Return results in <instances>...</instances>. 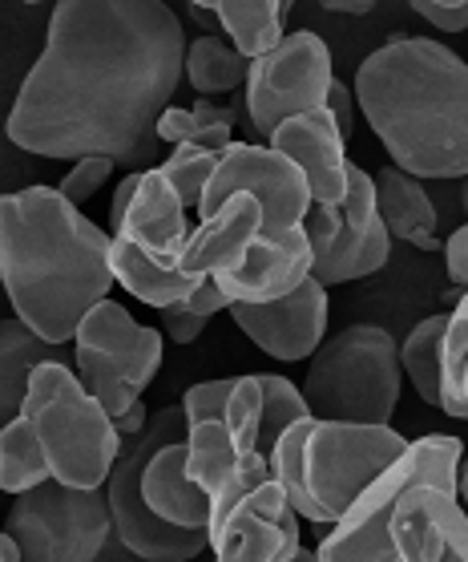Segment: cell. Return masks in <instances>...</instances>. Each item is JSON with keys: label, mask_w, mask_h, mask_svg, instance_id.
I'll return each mask as SVG.
<instances>
[{"label": "cell", "mask_w": 468, "mask_h": 562, "mask_svg": "<svg viewBox=\"0 0 468 562\" xmlns=\"http://www.w3.org/2000/svg\"><path fill=\"white\" fill-rule=\"evenodd\" d=\"M311 417L304 401V389L278 372H247L235 376L222 405V422H227L230 437L239 441L247 453H263L271 458L275 441L295 422Z\"/></svg>", "instance_id": "18"}, {"label": "cell", "mask_w": 468, "mask_h": 562, "mask_svg": "<svg viewBox=\"0 0 468 562\" xmlns=\"http://www.w3.org/2000/svg\"><path fill=\"white\" fill-rule=\"evenodd\" d=\"M311 280V244L304 227H266L230 271L215 276L230 304H271Z\"/></svg>", "instance_id": "17"}, {"label": "cell", "mask_w": 468, "mask_h": 562, "mask_svg": "<svg viewBox=\"0 0 468 562\" xmlns=\"http://www.w3.org/2000/svg\"><path fill=\"white\" fill-rule=\"evenodd\" d=\"M110 271H114L117 288H126L134 300L158 307V312H162V307L182 304V300L203 283V280H194V276H186V271L165 268V263L150 259L134 244H122V239L110 244Z\"/></svg>", "instance_id": "24"}, {"label": "cell", "mask_w": 468, "mask_h": 562, "mask_svg": "<svg viewBox=\"0 0 468 562\" xmlns=\"http://www.w3.org/2000/svg\"><path fill=\"white\" fill-rule=\"evenodd\" d=\"M0 562H21V550H16V542L9 538V530H0Z\"/></svg>", "instance_id": "42"}, {"label": "cell", "mask_w": 468, "mask_h": 562, "mask_svg": "<svg viewBox=\"0 0 468 562\" xmlns=\"http://www.w3.org/2000/svg\"><path fill=\"white\" fill-rule=\"evenodd\" d=\"M230 194H254L266 211V227H304L311 211L304 170L275 146H254V142H230L218 154V167L198 203V218L215 215Z\"/></svg>", "instance_id": "14"}, {"label": "cell", "mask_w": 468, "mask_h": 562, "mask_svg": "<svg viewBox=\"0 0 468 562\" xmlns=\"http://www.w3.org/2000/svg\"><path fill=\"white\" fill-rule=\"evenodd\" d=\"M25 4H45V0H25Z\"/></svg>", "instance_id": "49"}, {"label": "cell", "mask_w": 468, "mask_h": 562, "mask_svg": "<svg viewBox=\"0 0 468 562\" xmlns=\"http://www.w3.org/2000/svg\"><path fill=\"white\" fill-rule=\"evenodd\" d=\"M218 167V154L215 150H198V146H174V150L165 154V162L158 170L165 175V182L174 187V194L182 199L186 211H198L203 203V191L210 175Z\"/></svg>", "instance_id": "33"}, {"label": "cell", "mask_w": 468, "mask_h": 562, "mask_svg": "<svg viewBox=\"0 0 468 562\" xmlns=\"http://www.w3.org/2000/svg\"><path fill=\"white\" fill-rule=\"evenodd\" d=\"M247 449L230 437L227 422H198L186 425V477L203 490L206 498H215L230 477L247 465Z\"/></svg>", "instance_id": "25"}, {"label": "cell", "mask_w": 468, "mask_h": 562, "mask_svg": "<svg viewBox=\"0 0 468 562\" xmlns=\"http://www.w3.org/2000/svg\"><path fill=\"white\" fill-rule=\"evenodd\" d=\"M206 324H210V316H206V312H194L186 300L174 307H162V336H170L174 345H194V340L206 333Z\"/></svg>", "instance_id": "35"}, {"label": "cell", "mask_w": 468, "mask_h": 562, "mask_svg": "<svg viewBox=\"0 0 468 562\" xmlns=\"http://www.w3.org/2000/svg\"><path fill=\"white\" fill-rule=\"evenodd\" d=\"M335 81L331 53L316 33H283L275 49L251 61L247 74V114L254 130L271 138L278 122L295 114H311L328 105V90Z\"/></svg>", "instance_id": "13"}, {"label": "cell", "mask_w": 468, "mask_h": 562, "mask_svg": "<svg viewBox=\"0 0 468 562\" xmlns=\"http://www.w3.org/2000/svg\"><path fill=\"white\" fill-rule=\"evenodd\" d=\"M186 37L162 0H57L49 37L16 93L4 134L45 158L102 154L138 170L158 154Z\"/></svg>", "instance_id": "1"}, {"label": "cell", "mask_w": 468, "mask_h": 562, "mask_svg": "<svg viewBox=\"0 0 468 562\" xmlns=\"http://www.w3.org/2000/svg\"><path fill=\"white\" fill-rule=\"evenodd\" d=\"M266 231V211L254 194H230L227 203L218 206L215 215H206L198 227L191 231V239L178 256V271H186L194 280H215L242 256L251 251V244Z\"/></svg>", "instance_id": "20"}, {"label": "cell", "mask_w": 468, "mask_h": 562, "mask_svg": "<svg viewBox=\"0 0 468 562\" xmlns=\"http://www.w3.org/2000/svg\"><path fill=\"white\" fill-rule=\"evenodd\" d=\"M210 13L227 29L230 45L251 61L263 57L266 49H275L283 41V25H287L283 0H215Z\"/></svg>", "instance_id": "27"}, {"label": "cell", "mask_w": 468, "mask_h": 562, "mask_svg": "<svg viewBox=\"0 0 468 562\" xmlns=\"http://www.w3.org/2000/svg\"><path fill=\"white\" fill-rule=\"evenodd\" d=\"M146 422H150V413H146V405H134V409L126 413V417H117V434L122 437H138L141 429H146Z\"/></svg>", "instance_id": "40"}, {"label": "cell", "mask_w": 468, "mask_h": 562, "mask_svg": "<svg viewBox=\"0 0 468 562\" xmlns=\"http://www.w3.org/2000/svg\"><path fill=\"white\" fill-rule=\"evenodd\" d=\"M404 449L408 441L392 425L304 417L275 441L271 473L287 490V502L299 518L331 526Z\"/></svg>", "instance_id": "4"}, {"label": "cell", "mask_w": 468, "mask_h": 562, "mask_svg": "<svg viewBox=\"0 0 468 562\" xmlns=\"http://www.w3.org/2000/svg\"><path fill=\"white\" fill-rule=\"evenodd\" d=\"M206 538L215 562H292L304 550L299 514L271 473V458L251 453L247 465L210 498Z\"/></svg>", "instance_id": "8"}, {"label": "cell", "mask_w": 468, "mask_h": 562, "mask_svg": "<svg viewBox=\"0 0 468 562\" xmlns=\"http://www.w3.org/2000/svg\"><path fill=\"white\" fill-rule=\"evenodd\" d=\"M444 263H448V280L456 283V292H468V223L444 239Z\"/></svg>", "instance_id": "36"}, {"label": "cell", "mask_w": 468, "mask_h": 562, "mask_svg": "<svg viewBox=\"0 0 468 562\" xmlns=\"http://www.w3.org/2000/svg\"><path fill=\"white\" fill-rule=\"evenodd\" d=\"M429 25H436L441 33H465L468 29V4L460 9H448V4H432V0H408Z\"/></svg>", "instance_id": "37"}, {"label": "cell", "mask_w": 468, "mask_h": 562, "mask_svg": "<svg viewBox=\"0 0 468 562\" xmlns=\"http://www.w3.org/2000/svg\"><path fill=\"white\" fill-rule=\"evenodd\" d=\"M230 316L254 348L275 360H311L328 336V288L316 280L299 283L292 295L271 304H230Z\"/></svg>", "instance_id": "16"}, {"label": "cell", "mask_w": 468, "mask_h": 562, "mask_svg": "<svg viewBox=\"0 0 468 562\" xmlns=\"http://www.w3.org/2000/svg\"><path fill=\"white\" fill-rule=\"evenodd\" d=\"M441 413H448L456 422H468V292H460L456 307L448 312Z\"/></svg>", "instance_id": "32"}, {"label": "cell", "mask_w": 468, "mask_h": 562, "mask_svg": "<svg viewBox=\"0 0 468 562\" xmlns=\"http://www.w3.org/2000/svg\"><path fill=\"white\" fill-rule=\"evenodd\" d=\"M110 244L57 187L0 194V288L45 345H69L93 304L110 300Z\"/></svg>", "instance_id": "2"}, {"label": "cell", "mask_w": 468, "mask_h": 562, "mask_svg": "<svg viewBox=\"0 0 468 562\" xmlns=\"http://www.w3.org/2000/svg\"><path fill=\"white\" fill-rule=\"evenodd\" d=\"M53 345H45L21 319H0V425H9L25 405L28 372L49 357Z\"/></svg>", "instance_id": "26"}, {"label": "cell", "mask_w": 468, "mask_h": 562, "mask_svg": "<svg viewBox=\"0 0 468 562\" xmlns=\"http://www.w3.org/2000/svg\"><path fill=\"white\" fill-rule=\"evenodd\" d=\"M311 244V280L323 288L355 283L380 271L392 256V235L376 206V179L364 167H347V194L335 206H316L304 218Z\"/></svg>", "instance_id": "12"}, {"label": "cell", "mask_w": 468, "mask_h": 562, "mask_svg": "<svg viewBox=\"0 0 468 562\" xmlns=\"http://www.w3.org/2000/svg\"><path fill=\"white\" fill-rule=\"evenodd\" d=\"M460 203H465V218H468V175L460 179Z\"/></svg>", "instance_id": "45"}, {"label": "cell", "mask_w": 468, "mask_h": 562, "mask_svg": "<svg viewBox=\"0 0 468 562\" xmlns=\"http://www.w3.org/2000/svg\"><path fill=\"white\" fill-rule=\"evenodd\" d=\"M158 142L165 146H198V150L222 154L235 142V114L227 105H215L198 98L194 105H165L158 117Z\"/></svg>", "instance_id": "28"}, {"label": "cell", "mask_w": 468, "mask_h": 562, "mask_svg": "<svg viewBox=\"0 0 468 562\" xmlns=\"http://www.w3.org/2000/svg\"><path fill=\"white\" fill-rule=\"evenodd\" d=\"M41 482H49V465L41 453V441L33 434L28 417L16 413L9 425H0V494H28Z\"/></svg>", "instance_id": "31"}, {"label": "cell", "mask_w": 468, "mask_h": 562, "mask_svg": "<svg viewBox=\"0 0 468 562\" xmlns=\"http://www.w3.org/2000/svg\"><path fill=\"white\" fill-rule=\"evenodd\" d=\"M328 114L335 117V126H340L343 138H352V130H355V90H352V86H343L340 77L331 81V90H328Z\"/></svg>", "instance_id": "38"}, {"label": "cell", "mask_w": 468, "mask_h": 562, "mask_svg": "<svg viewBox=\"0 0 468 562\" xmlns=\"http://www.w3.org/2000/svg\"><path fill=\"white\" fill-rule=\"evenodd\" d=\"M444 333H448V312L424 316L408 333V340L400 345V369L404 381H412L416 396L424 405L441 409V389H444Z\"/></svg>", "instance_id": "29"}, {"label": "cell", "mask_w": 468, "mask_h": 562, "mask_svg": "<svg viewBox=\"0 0 468 562\" xmlns=\"http://www.w3.org/2000/svg\"><path fill=\"white\" fill-rule=\"evenodd\" d=\"M266 146H275L278 154H287L295 167L304 170L307 191L316 206H335L347 194V138L340 134L335 117L323 110L311 114H295L287 122H278L275 134L266 138Z\"/></svg>", "instance_id": "19"}, {"label": "cell", "mask_w": 468, "mask_h": 562, "mask_svg": "<svg viewBox=\"0 0 468 562\" xmlns=\"http://www.w3.org/2000/svg\"><path fill=\"white\" fill-rule=\"evenodd\" d=\"M194 9H210V4H215V0H191Z\"/></svg>", "instance_id": "47"}, {"label": "cell", "mask_w": 468, "mask_h": 562, "mask_svg": "<svg viewBox=\"0 0 468 562\" xmlns=\"http://www.w3.org/2000/svg\"><path fill=\"white\" fill-rule=\"evenodd\" d=\"M400 345L380 324H352L311 352L304 401L311 417L352 425H392L400 405Z\"/></svg>", "instance_id": "6"}, {"label": "cell", "mask_w": 468, "mask_h": 562, "mask_svg": "<svg viewBox=\"0 0 468 562\" xmlns=\"http://www.w3.org/2000/svg\"><path fill=\"white\" fill-rule=\"evenodd\" d=\"M251 74V57H242L230 41L222 37H198L186 45V61H182V77L191 81L198 98H218L247 86Z\"/></svg>", "instance_id": "30"}, {"label": "cell", "mask_w": 468, "mask_h": 562, "mask_svg": "<svg viewBox=\"0 0 468 562\" xmlns=\"http://www.w3.org/2000/svg\"><path fill=\"white\" fill-rule=\"evenodd\" d=\"M295 9V0H283V13H292Z\"/></svg>", "instance_id": "48"}, {"label": "cell", "mask_w": 468, "mask_h": 562, "mask_svg": "<svg viewBox=\"0 0 468 562\" xmlns=\"http://www.w3.org/2000/svg\"><path fill=\"white\" fill-rule=\"evenodd\" d=\"M355 105L412 179L468 175V61L429 37H396L355 69Z\"/></svg>", "instance_id": "3"}, {"label": "cell", "mask_w": 468, "mask_h": 562, "mask_svg": "<svg viewBox=\"0 0 468 562\" xmlns=\"http://www.w3.org/2000/svg\"><path fill=\"white\" fill-rule=\"evenodd\" d=\"M114 239L134 244L150 259L165 263V268H178V256L191 239V223H186L182 199H178L174 187L165 182V175L158 167L141 170L134 203H129L126 218L114 227Z\"/></svg>", "instance_id": "21"}, {"label": "cell", "mask_w": 468, "mask_h": 562, "mask_svg": "<svg viewBox=\"0 0 468 562\" xmlns=\"http://www.w3.org/2000/svg\"><path fill=\"white\" fill-rule=\"evenodd\" d=\"M162 333L138 324L114 300L89 307L73 333L77 376L114 422L141 405V393L162 369Z\"/></svg>", "instance_id": "9"}, {"label": "cell", "mask_w": 468, "mask_h": 562, "mask_svg": "<svg viewBox=\"0 0 468 562\" xmlns=\"http://www.w3.org/2000/svg\"><path fill=\"white\" fill-rule=\"evenodd\" d=\"M4 530L21 550V562H98L114 535V518L105 490H73L49 477L16 494Z\"/></svg>", "instance_id": "11"}, {"label": "cell", "mask_w": 468, "mask_h": 562, "mask_svg": "<svg viewBox=\"0 0 468 562\" xmlns=\"http://www.w3.org/2000/svg\"><path fill=\"white\" fill-rule=\"evenodd\" d=\"M21 417H28L37 434L53 482L73 490H105L126 437L117 434L114 417L81 384V376H73V369H65L61 360H41L28 372Z\"/></svg>", "instance_id": "5"}, {"label": "cell", "mask_w": 468, "mask_h": 562, "mask_svg": "<svg viewBox=\"0 0 468 562\" xmlns=\"http://www.w3.org/2000/svg\"><path fill=\"white\" fill-rule=\"evenodd\" d=\"M138 179H141V170H129L126 179L117 182L114 203H110V227H117V223H122V218H126L129 203H134V191H138Z\"/></svg>", "instance_id": "39"}, {"label": "cell", "mask_w": 468, "mask_h": 562, "mask_svg": "<svg viewBox=\"0 0 468 562\" xmlns=\"http://www.w3.org/2000/svg\"><path fill=\"white\" fill-rule=\"evenodd\" d=\"M388 538L396 562H468V510L460 494L441 486L400 494Z\"/></svg>", "instance_id": "15"}, {"label": "cell", "mask_w": 468, "mask_h": 562, "mask_svg": "<svg viewBox=\"0 0 468 562\" xmlns=\"http://www.w3.org/2000/svg\"><path fill=\"white\" fill-rule=\"evenodd\" d=\"M292 562H319V554H316V550H299Z\"/></svg>", "instance_id": "44"}, {"label": "cell", "mask_w": 468, "mask_h": 562, "mask_svg": "<svg viewBox=\"0 0 468 562\" xmlns=\"http://www.w3.org/2000/svg\"><path fill=\"white\" fill-rule=\"evenodd\" d=\"M328 13H347V16H364L376 9V0H319Z\"/></svg>", "instance_id": "41"}, {"label": "cell", "mask_w": 468, "mask_h": 562, "mask_svg": "<svg viewBox=\"0 0 468 562\" xmlns=\"http://www.w3.org/2000/svg\"><path fill=\"white\" fill-rule=\"evenodd\" d=\"M186 437V417L182 409H158L138 437L122 441L114 470L105 477V502H110V518H114L117 542L141 562H191L203 550H210L206 530H182V526L162 522L158 514L141 498V465L153 449L165 441Z\"/></svg>", "instance_id": "10"}, {"label": "cell", "mask_w": 468, "mask_h": 562, "mask_svg": "<svg viewBox=\"0 0 468 562\" xmlns=\"http://www.w3.org/2000/svg\"><path fill=\"white\" fill-rule=\"evenodd\" d=\"M141 498L162 522L182 530H206L210 498L186 477V437L165 441L141 465Z\"/></svg>", "instance_id": "22"}, {"label": "cell", "mask_w": 468, "mask_h": 562, "mask_svg": "<svg viewBox=\"0 0 468 562\" xmlns=\"http://www.w3.org/2000/svg\"><path fill=\"white\" fill-rule=\"evenodd\" d=\"M416 486H460V441L448 434H429L408 441V449L388 470L343 510L340 522H331L328 538H319V562H396L388 522L400 494Z\"/></svg>", "instance_id": "7"}, {"label": "cell", "mask_w": 468, "mask_h": 562, "mask_svg": "<svg viewBox=\"0 0 468 562\" xmlns=\"http://www.w3.org/2000/svg\"><path fill=\"white\" fill-rule=\"evenodd\" d=\"M0 292H4V288H0Z\"/></svg>", "instance_id": "50"}, {"label": "cell", "mask_w": 468, "mask_h": 562, "mask_svg": "<svg viewBox=\"0 0 468 562\" xmlns=\"http://www.w3.org/2000/svg\"><path fill=\"white\" fill-rule=\"evenodd\" d=\"M432 4H448V9H460V4H468V0H432Z\"/></svg>", "instance_id": "46"}, {"label": "cell", "mask_w": 468, "mask_h": 562, "mask_svg": "<svg viewBox=\"0 0 468 562\" xmlns=\"http://www.w3.org/2000/svg\"><path fill=\"white\" fill-rule=\"evenodd\" d=\"M110 175H114V162H110V158H102V154H89V158H77L73 170L65 175L57 191H61L73 206H81V203H89L93 194L102 191Z\"/></svg>", "instance_id": "34"}, {"label": "cell", "mask_w": 468, "mask_h": 562, "mask_svg": "<svg viewBox=\"0 0 468 562\" xmlns=\"http://www.w3.org/2000/svg\"><path fill=\"white\" fill-rule=\"evenodd\" d=\"M372 179H376V206H380L388 235L408 247H420V251H436L441 218H436V206H432L429 191L420 187V179H412L400 167H384Z\"/></svg>", "instance_id": "23"}, {"label": "cell", "mask_w": 468, "mask_h": 562, "mask_svg": "<svg viewBox=\"0 0 468 562\" xmlns=\"http://www.w3.org/2000/svg\"><path fill=\"white\" fill-rule=\"evenodd\" d=\"M456 494H460V502H465L468 510V453H465V465H460V486H456Z\"/></svg>", "instance_id": "43"}]
</instances>
